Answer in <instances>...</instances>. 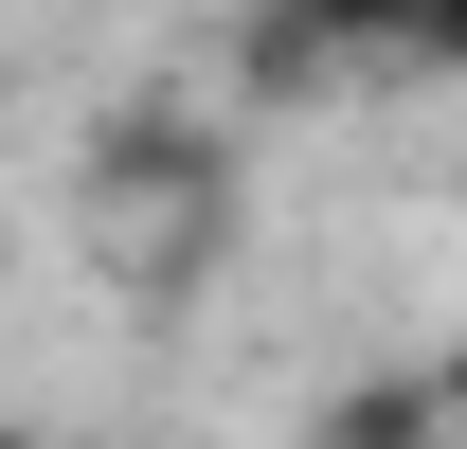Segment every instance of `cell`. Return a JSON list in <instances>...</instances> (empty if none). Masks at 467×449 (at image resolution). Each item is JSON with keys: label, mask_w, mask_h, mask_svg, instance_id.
Instances as JSON below:
<instances>
[{"label": "cell", "mask_w": 467, "mask_h": 449, "mask_svg": "<svg viewBox=\"0 0 467 449\" xmlns=\"http://www.w3.org/2000/svg\"><path fill=\"white\" fill-rule=\"evenodd\" d=\"M431 432H450V378H378L324 413V449H431Z\"/></svg>", "instance_id": "6da1fadb"}, {"label": "cell", "mask_w": 467, "mask_h": 449, "mask_svg": "<svg viewBox=\"0 0 467 449\" xmlns=\"http://www.w3.org/2000/svg\"><path fill=\"white\" fill-rule=\"evenodd\" d=\"M359 18H396V37H431V55H467V0H359Z\"/></svg>", "instance_id": "7a4b0ae2"}, {"label": "cell", "mask_w": 467, "mask_h": 449, "mask_svg": "<svg viewBox=\"0 0 467 449\" xmlns=\"http://www.w3.org/2000/svg\"><path fill=\"white\" fill-rule=\"evenodd\" d=\"M0 449H36V432H0Z\"/></svg>", "instance_id": "3957f363"}]
</instances>
